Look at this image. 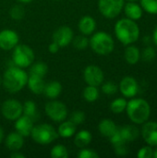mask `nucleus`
<instances>
[{"label": "nucleus", "mask_w": 157, "mask_h": 158, "mask_svg": "<svg viewBox=\"0 0 157 158\" xmlns=\"http://www.w3.org/2000/svg\"><path fill=\"white\" fill-rule=\"evenodd\" d=\"M114 31L117 39L124 45H130L137 42L141 33L140 27L136 21L128 18L118 19Z\"/></svg>", "instance_id": "nucleus-1"}, {"label": "nucleus", "mask_w": 157, "mask_h": 158, "mask_svg": "<svg viewBox=\"0 0 157 158\" xmlns=\"http://www.w3.org/2000/svg\"><path fill=\"white\" fill-rule=\"evenodd\" d=\"M28 76L23 69L16 66L10 67L6 69L2 76V85L10 94L19 93L27 85Z\"/></svg>", "instance_id": "nucleus-2"}, {"label": "nucleus", "mask_w": 157, "mask_h": 158, "mask_svg": "<svg viewBox=\"0 0 157 158\" xmlns=\"http://www.w3.org/2000/svg\"><path fill=\"white\" fill-rule=\"evenodd\" d=\"M130 121L134 124L143 125L151 116L150 104L143 98H133L127 103L126 110Z\"/></svg>", "instance_id": "nucleus-3"}, {"label": "nucleus", "mask_w": 157, "mask_h": 158, "mask_svg": "<svg viewBox=\"0 0 157 158\" xmlns=\"http://www.w3.org/2000/svg\"><path fill=\"white\" fill-rule=\"evenodd\" d=\"M89 45L92 50L99 56H107L114 51L115 42L110 34L105 31H97L93 33L89 40Z\"/></svg>", "instance_id": "nucleus-4"}, {"label": "nucleus", "mask_w": 157, "mask_h": 158, "mask_svg": "<svg viewBox=\"0 0 157 158\" xmlns=\"http://www.w3.org/2000/svg\"><path fill=\"white\" fill-rule=\"evenodd\" d=\"M31 136L32 140L40 145L50 144L59 137L57 131L52 125L47 123H42L33 126Z\"/></svg>", "instance_id": "nucleus-5"}, {"label": "nucleus", "mask_w": 157, "mask_h": 158, "mask_svg": "<svg viewBox=\"0 0 157 158\" xmlns=\"http://www.w3.org/2000/svg\"><path fill=\"white\" fill-rule=\"evenodd\" d=\"M12 52V62L14 66L26 69L34 61V52L27 44H17Z\"/></svg>", "instance_id": "nucleus-6"}, {"label": "nucleus", "mask_w": 157, "mask_h": 158, "mask_svg": "<svg viewBox=\"0 0 157 158\" xmlns=\"http://www.w3.org/2000/svg\"><path fill=\"white\" fill-rule=\"evenodd\" d=\"M44 111L47 117L55 122L64 121L68 115L67 106L63 102L55 99L46 103L44 106Z\"/></svg>", "instance_id": "nucleus-7"}, {"label": "nucleus", "mask_w": 157, "mask_h": 158, "mask_svg": "<svg viewBox=\"0 0 157 158\" xmlns=\"http://www.w3.org/2000/svg\"><path fill=\"white\" fill-rule=\"evenodd\" d=\"M125 0H98V9L106 19L117 18L123 10Z\"/></svg>", "instance_id": "nucleus-8"}, {"label": "nucleus", "mask_w": 157, "mask_h": 158, "mask_svg": "<svg viewBox=\"0 0 157 158\" xmlns=\"http://www.w3.org/2000/svg\"><path fill=\"white\" fill-rule=\"evenodd\" d=\"M1 113L6 119L15 121L23 115V105L16 99H7L2 104Z\"/></svg>", "instance_id": "nucleus-9"}, {"label": "nucleus", "mask_w": 157, "mask_h": 158, "mask_svg": "<svg viewBox=\"0 0 157 158\" xmlns=\"http://www.w3.org/2000/svg\"><path fill=\"white\" fill-rule=\"evenodd\" d=\"M83 79L87 85L100 86L105 80V75L102 69L96 65H89L83 71Z\"/></svg>", "instance_id": "nucleus-10"}, {"label": "nucleus", "mask_w": 157, "mask_h": 158, "mask_svg": "<svg viewBox=\"0 0 157 158\" xmlns=\"http://www.w3.org/2000/svg\"><path fill=\"white\" fill-rule=\"evenodd\" d=\"M19 37L14 30H2L0 31V49L4 51H10L19 44Z\"/></svg>", "instance_id": "nucleus-11"}, {"label": "nucleus", "mask_w": 157, "mask_h": 158, "mask_svg": "<svg viewBox=\"0 0 157 158\" xmlns=\"http://www.w3.org/2000/svg\"><path fill=\"white\" fill-rule=\"evenodd\" d=\"M74 38V33L71 28L68 26H62L55 31L53 33L52 39L53 42L56 43L60 48L68 46L69 44H71L72 40Z\"/></svg>", "instance_id": "nucleus-12"}, {"label": "nucleus", "mask_w": 157, "mask_h": 158, "mask_svg": "<svg viewBox=\"0 0 157 158\" xmlns=\"http://www.w3.org/2000/svg\"><path fill=\"white\" fill-rule=\"evenodd\" d=\"M118 89L124 97L132 98L138 94L139 91L138 81H136L135 78L131 76H126L120 81Z\"/></svg>", "instance_id": "nucleus-13"}, {"label": "nucleus", "mask_w": 157, "mask_h": 158, "mask_svg": "<svg viewBox=\"0 0 157 158\" xmlns=\"http://www.w3.org/2000/svg\"><path fill=\"white\" fill-rule=\"evenodd\" d=\"M142 136L148 145L157 146V122L146 121L143 124Z\"/></svg>", "instance_id": "nucleus-14"}, {"label": "nucleus", "mask_w": 157, "mask_h": 158, "mask_svg": "<svg viewBox=\"0 0 157 158\" xmlns=\"http://www.w3.org/2000/svg\"><path fill=\"white\" fill-rule=\"evenodd\" d=\"M33 126V119L26 115H21L15 120L14 124L16 131L23 137H28L31 135Z\"/></svg>", "instance_id": "nucleus-15"}, {"label": "nucleus", "mask_w": 157, "mask_h": 158, "mask_svg": "<svg viewBox=\"0 0 157 158\" xmlns=\"http://www.w3.org/2000/svg\"><path fill=\"white\" fill-rule=\"evenodd\" d=\"M29 90L36 95L43 94L44 86H45V81L43 77L34 75V74H30L28 76V81H27V85Z\"/></svg>", "instance_id": "nucleus-16"}, {"label": "nucleus", "mask_w": 157, "mask_h": 158, "mask_svg": "<svg viewBox=\"0 0 157 158\" xmlns=\"http://www.w3.org/2000/svg\"><path fill=\"white\" fill-rule=\"evenodd\" d=\"M6 147L11 152L19 151L24 145V137L17 131L9 133L5 139Z\"/></svg>", "instance_id": "nucleus-17"}, {"label": "nucleus", "mask_w": 157, "mask_h": 158, "mask_svg": "<svg viewBox=\"0 0 157 158\" xmlns=\"http://www.w3.org/2000/svg\"><path fill=\"white\" fill-rule=\"evenodd\" d=\"M79 31L83 35H92L96 29V20L92 16H83L78 24Z\"/></svg>", "instance_id": "nucleus-18"}, {"label": "nucleus", "mask_w": 157, "mask_h": 158, "mask_svg": "<svg viewBox=\"0 0 157 158\" xmlns=\"http://www.w3.org/2000/svg\"><path fill=\"white\" fill-rule=\"evenodd\" d=\"M124 13L128 19L132 20H139L143 14V9L141 5L137 4L136 2H128L124 5L123 7Z\"/></svg>", "instance_id": "nucleus-19"}, {"label": "nucleus", "mask_w": 157, "mask_h": 158, "mask_svg": "<svg viewBox=\"0 0 157 158\" xmlns=\"http://www.w3.org/2000/svg\"><path fill=\"white\" fill-rule=\"evenodd\" d=\"M56 131H57V133H58L59 137L64 138V139L71 138L76 133L77 125H75L70 120H66L65 119L64 121L60 122V125H59V127H58V129Z\"/></svg>", "instance_id": "nucleus-20"}, {"label": "nucleus", "mask_w": 157, "mask_h": 158, "mask_svg": "<svg viewBox=\"0 0 157 158\" xmlns=\"http://www.w3.org/2000/svg\"><path fill=\"white\" fill-rule=\"evenodd\" d=\"M61 92H62L61 83L57 81H52L45 83L44 90H43V94L47 98L53 100V99H56L61 94Z\"/></svg>", "instance_id": "nucleus-21"}, {"label": "nucleus", "mask_w": 157, "mask_h": 158, "mask_svg": "<svg viewBox=\"0 0 157 158\" xmlns=\"http://www.w3.org/2000/svg\"><path fill=\"white\" fill-rule=\"evenodd\" d=\"M98 130H99V132L104 137H106L109 139L115 133V131L118 130V126L116 125V123L112 119L104 118L99 122Z\"/></svg>", "instance_id": "nucleus-22"}, {"label": "nucleus", "mask_w": 157, "mask_h": 158, "mask_svg": "<svg viewBox=\"0 0 157 158\" xmlns=\"http://www.w3.org/2000/svg\"><path fill=\"white\" fill-rule=\"evenodd\" d=\"M124 57L128 64L136 65L141 59V51L140 49L132 44L127 45V48L124 52Z\"/></svg>", "instance_id": "nucleus-23"}, {"label": "nucleus", "mask_w": 157, "mask_h": 158, "mask_svg": "<svg viewBox=\"0 0 157 158\" xmlns=\"http://www.w3.org/2000/svg\"><path fill=\"white\" fill-rule=\"evenodd\" d=\"M119 131L121 133V136L125 143H130L135 141L140 134V131L138 128L132 125H126L121 128H119Z\"/></svg>", "instance_id": "nucleus-24"}, {"label": "nucleus", "mask_w": 157, "mask_h": 158, "mask_svg": "<svg viewBox=\"0 0 157 158\" xmlns=\"http://www.w3.org/2000/svg\"><path fill=\"white\" fill-rule=\"evenodd\" d=\"M93 140L92 133L89 131L82 130L79 131L74 138V144L78 148H84L87 147Z\"/></svg>", "instance_id": "nucleus-25"}, {"label": "nucleus", "mask_w": 157, "mask_h": 158, "mask_svg": "<svg viewBox=\"0 0 157 158\" xmlns=\"http://www.w3.org/2000/svg\"><path fill=\"white\" fill-rule=\"evenodd\" d=\"M83 98L86 102L88 103H93L97 101L100 95V92L98 90L97 86H93V85H87L82 93Z\"/></svg>", "instance_id": "nucleus-26"}, {"label": "nucleus", "mask_w": 157, "mask_h": 158, "mask_svg": "<svg viewBox=\"0 0 157 158\" xmlns=\"http://www.w3.org/2000/svg\"><path fill=\"white\" fill-rule=\"evenodd\" d=\"M30 69V74H34L40 77H44L47 72H48V67L45 63L42 62V61H38L35 63H32Z\"/></svg>", "instance_id": "nucleus-27"}, {"label": "nucleus", "mask_w": 157, "mask_h": 158, "mask_svg": "<svg viewBox=\"0 0 157 158\" xmlns=\"http://www.w3.org/2000/svg\"><path fill=\"white\" fill-rule=\"evenodd\" d=\"M128 101L125 98L119 97L115 100H113L110 104V110L114 114H121L126 110Z\"/></svg>", "instance_id": "nucleus-28"}, {"label": "nucleus", "mask_w": 157, "mask_h": 158, "mask_svg": "<svg viewBox=\"0 0 157 158\" xmlns=\"http://www.w3.org/2000/svg\"><path fill=\"white\" fill-rule=\"evenodd\" d=\"M50 156L52 158H67L68 156V152L66 146L62 144H56L51 149Z\"/></svg>", "instance_id": "nucleus-29"}, {"label": "nucleus", "mask_w": 157, "mask_h": 158, "mask_svg": "<svg viewBox=\"0 0 157 158\" xmlns=\"http://www.w3.org/2000/svg\"><path fill=\"white\" fill-rule=\"evenodd\" d=\"M71 43L74 48L78 50H85L89 46V39L87 38L86 35H83V34L74 37Z\"/></svg>", "instance_id": "nucleus-30"}, {"label": "nucleus", "mask_w": 157, "mask_h": 158, "mask_svg": "<svg viewBox=\"0 0 157 158\" xmlns=\"http://www.w3.org/2000/svg\"><path fill=\"white\" fill-rule=\"evenodd\" d=\"M143 9L152 15H157V0H140Z\"/></svg>", "instance_id": "nucleus-31"}, {"label": "nucleus", "mask_w": 157, "mask_h": 158, "mask_svg": "<svg viewBox=\"0 0 157 158\" xmlns=\"http://www.w3.org/2000/svg\"><path fill=\"white\" fill-rule=\"evenodd\" d=\"M37 114V108L36 105L33 101L28 100L23 104V115H26L33 119L34 117H36Z\"/></svg>", "instance_id": "nucleus-32"}, {"label": "nucleus", "mask_w": 157, "mask_h": 158, "mask_svg": "<svg viewBox=\"0 0 157 158\" xmlns=\"http://www.w3.org/2000/svg\"><path fill=\"white\" fill-rule=\"evenodd\" d=\"M9 15L12 19L20 20L25 16V9L21 5H15L11 7L9 11Z\"/></svg>", "instance_id": "nucleus-33"}, {"label": "nucleus", "mask_w": 157, "mask_h": 158, "mask_svg": "<svg viewBox=\"0 0 157 158\" xmlns=\"http://www.w3.org/2000/svg\"><path fill=\"white\" fill-rule=\"evenodd\" d=\"M155 56H156V52L155 48H153L152 46H147L143 50V52H141V58L145 62L153 61L155 58Z\"/></svg>", "instance_id": "nucleus-34"}, {"label": "nucleus", "mask_w": 157, "mask_h": 158, "mask_svg": "<svg viewBox=\"0 0 157 158\" xmlns=\"http://www.w3.org/2000/svg\"><path fill=\"white\" fill-rule=\"evenodd\" d=\"M102 92L106 95H113L117 94L118 90V86L114 81H106L102 84Z\"/></svg>", "instance_id": "nucleus-35"}, {"label": "nucleus", "mask_w": 157, "mask_h": 158, "mask_svg": "<svg viewBox=\"0 0 157 158\" xmlns=\"http://www.w3.org/2000/svg\"><path fill=\"white\" fill-rule=\"evenodd\" d=\"M85 118H86V116H85V113L83 111H81V110H77V111H74L71 115H70V118L69 120L72 121L75 125H81L82 124L84 121H85Z\"/></svg>", "instance_id": "nucleus-36"}, {"label": "nucleus", "mask_w": 157, "mask_h": 158, "mask_svg": "<svg viewBox=\"0 0 157 158\" xmlns=\"http://www.w3.org/2000/svg\"><path fill=\"white\" fill-rule=\"evenodd\" d=\"M78 157L79 158H98L99 155L97 154V152H95L93 149H89V148H81V150L78 153Z\"/></svg>", "instance_id": "nucleus-37"}, {"label": "nucleus", "mask_w": 157, "mask_h": 158, "mask_svg": "<svg viewBox=\"0 0 157 158\" xmlns=\"http://www.w3.org/2000/svg\"><path fill=\"white\" fill-rule=\"evenodd\" d=\"M137 156L139 158L154 157V150H153L152 146H151V145H147V146L142 147V148L138 151Z\"/></svg>", "instance_id": "nucleus-38"}, {"label": "nucleus", "mask_w": 157, "mask_h": 158, "mask_svg": "<svg viewBox=\"0 0 157 158\" xmlns=\"http://www.w3.org/2000/svg\"><path fill=\"white\" fill-rule=\"evenodd\" d=\"M113 146H114V150H115L116 155L118 156H124L129 153V149H128L126 143H118V144H115Z\"/></svg>", "instance_id": "nucleus-39"}, {"label": "nucleus", "mask_w": 157, "mask_h": 158, "mask_svg": "<svg viewBox=\"0 0 157 158\" xmlns=\"http://www.w3.org/2000/svg\"><path fill=\"white\" fill-rule=\"evenodd\" d=\"M59 49H60L59 45H58L56 43H55V42H52V43L49 44V46H48V50H49V52H50L51 54H56V53H57V52L59 51Z\"/></svg>", "instance_id": "nucleus-40"}, {"label": "nucleus", "mask_w": 157, "mask_h": 158, "mask_svg": "<svg viewBox=\"0 0 157 158\" xmlns=\"http://www.w3.org/2000/svg\"><path fill=\"white\" fill-rule=\"evenodd\" d=\"M10 157L12 158H24L25 156L21 153H19V151H15V152H12L11 155H10Z\"/></svg>", "instance_id": "nucleus-41"}, {"label": "nucleus", "mask_w": 157, "mask_h": 158, "mask_svg": "<svg viewBox=\"0 0 157 158\" xmlns=\"http://www.w3.org/2000/svg\"><path fill=\"white\" fill-rule=\"evenodd\" d=\"M152 40H153V42L155 43V44L157 45V26L155 27V31H154V32H153Z\"/></svg>", "instance_id": "nucleus-42"}, {"label": "nucleus", "mask_w": 157, "mask_h": 158, "mask_svg": "<svg viewBox=\"0 0 157 158\" xmlns=\"http://www.w3.org/2000/svg\"><path fill=\"white\" fill-rule=\"evenodd\" d=\"M4 138H5V132H4V130H3V128L0 126V143L3 142Z\"/></svg>", "instance_id": "nucleus-43"}, {"label": "nucleus", "mask_w": 157, "mask_h": 158, "mask_svg": "<svg viewBox=\"0 0 157 158\" xmlns=\"http://www.w3.org/2000/svg\"><path fill=\"white\" fill-rule=\"evenodd\" d=\"M18 1L20 2V3H23V4H28V3H31L33 0H18Z\"/></svg>", "instance_id": "nucleus-44"}, {"label": "nucleus", "mask_w": 157, "mask_h": 158, "mask_svg": "<svg viewBox=\"0 0 157 158\" xmlns=\"http://www.w3.org/2000/svg\"><path fill=\"white\" fill-rule=\"evenodd\" d=\"M154 157L157 158V149L154 151Z\"/></svg>", "instance_id": "nucleus-45"}, {"label": "nucleus", "mask_w": 157, "mask_h": 158, "mask_svg": "<svg viewBox=\"0 0 157 158\" xmlns=\"http://www.w3.org/2000/svg\"><path fill=\"white\" fill-rule=\"evenodd\" d=\"M125 1H127V2H137L139 0H125Z\"/></svg>", "instance_id": "nucleus-46"}, {"label": "nucleus", "mask_w": 157, "mask_h": 158, "mask_svg": "<svg viewBox=\"0 0 157 158\" xmlns=\"http://www.w3.org/2000/svg\"><path fill=\"white\" fill-rule=\"evenodd\" d=\"M2 84V77H1V75H0V85Z\"/></svg>", "instance_id": "nucleus-47"}]
</instances>
